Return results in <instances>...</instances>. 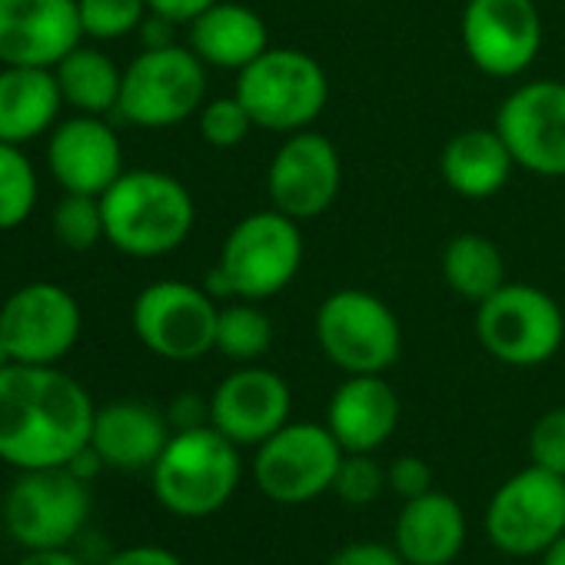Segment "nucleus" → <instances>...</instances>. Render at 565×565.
I'll return each mask as SVG.
<instances>
[{"instance_id": "nucleus-1", "label": "nucleus", "mask_w": 565, "mask_h": 565, "mask_svg": "<svg viewBox=\"0 0 565 565\" xmlns=\"http://www.w3.org/2000/svg\"><path fill=\"white\" fill-rule=\"evenodd\" d=\"M94 416L90 393L57 366L0 370V459L21 472L67 466L90 446Z\"/></svg>"}, {"instance_id": "nucleus-2", "label": "nucleus", "mask_w": 565, "mask_h": 565, "mask_svg": "<svg viewBox=\"0 0 565 565\" xmlns=\"http://www.w3.org/2000/svg\"><path fill=\"white\" fill-rule=\"evenodd\" d=\"M104 239L134 259H160L186 243L196 223L190 190L160 170H124L104 193Z\"/></svg>"}, {"instance_id": "nucleus-3", "label": "nucleus", "mask_w": 565, "mask_h": 565, "mask_svg": "<svg viewBox=\"0 0 565 565\" xmlns=\"http://www.w3.org/2000/svg\"><path fill=\"white\" fill-rule=\"evenodd\" d=\"M303 266V230L279 210H256L243 216L223 239L216 266L206 273L203 290L213 300L263 303L282 294Z\"/></svg>"}, {"instance_id": "nucleus-4", "label": "nucleus", "mask_w": 565, "mask_h": 565, "mask_svg": "<svg viewBox=\"0 0 565 565\" xmlns=\"http://www.w3.org/2000/svg\"><path fill=\"white\" fill-rule=\"evenodd\" d=\"M243 476L239 446L216 426L180 429L150 466L157 502L183 519H203L220 512Z\"/></svg>"}, {"instance_id": "nucleus-5", "label": "nucleus", "mask_w": 565, "mask_h": 565, "mask_svg": "<svg viewBox=\"0 0 565 565\" xmlns=\"http://www.w3.org/2000/svg\"><path fill=\"white\" fill-rule=\"evenodd\" d=\"M239 104L259 130L297 134L327 110L330 77L317 57L297 47H269L236 74Z\"/></svg>"}, {"instance_id": "nucleus-6", "label": "nucleus", "mask_w": 565, "mask_h": 565, "mask_svg": "<svg viewBox=\"0 0 565 565\" xmlns=\"http://www.w3.org/2000/svg\"><path fill=\"white\" fill-rule=\"evenodd\" d=\"M476 337L482 350L505 366H542L562 350L565 313L532 282H502L476 307Z\"/></svg>"}, {"instance_id": "nucleus-7", "label": "nucleus", "mask_w": 565, "mask_h": 565, "mask_svg": "<svg viewBox=\"0 0 565 565\" xmlns=\"http://www.w3.org/2000/svg\"><path fill=\"white\" fill-rule=\"evenodd\" d=\"M206 104V64L180 44L140 51L120 87L117 114L143 130H167L200 114Z\"/></svg>"}, {"instance_id": "nucleus-8", "label": "nucleus", "mask_w": 565, "mask_h": 565, "mask_svg": "<svg viewBox=\"0 0 565 565\" xmlns=\"http://www.w3.org/2000/svg\"><path fill=\"white\" fill-rule=\"evenodd\" d=\"M317 343L347 376L386 373L403 353V327L396 313L370 290L330 294L313 320Z\"/></svg>"}, {"instance_id": "nucleus-9", "label": "nucleus", "mask_w": 565, "mask_h": 565, "mask_svg": "<svg viewBox=\"0 0 565 565\" xmlns=\"http://www.w3.org/2000/svg\"><path fill=\"white\" fill-rule=\"evenodd\" d=\"M343 446L320 423H287L256 446L253 479L256 489L279 505H307L333 489L343 462Z\"/></svg>"}, {"instance_id": "nucleus-10", "label": "nucleus", "mask_w": 565, "mask_h": 565, "mask_svg": "<svg viewBox=\"0 0 565 565\" xmlns=\"http://www.w3.org/2000/svg\"><path fill=\"white\" fill-rule=\"evenodd\" d=\"M216 300L193 282L157 279L134 300L130 323L137 340L160 360L193 363L216 350Z\"/></svg>"}, {"instance_id": "nucleus-11", "label": "nucleus", "mask_w": 565, "mask_h": 565, "mask_svg": "<svg viewBox=\"0 0 565 565\" xmlns=\"http://www.w3.org/2000/svg\"><path fill=\"white\" fill-rule=\"evenodd\" d=\"M486 532L502 555H542L565 532V476L535 462L509 476L489 499Z\"/></svg>"}, {"instance_id": "nucleus-12", "label": "nucleus", "mask_w": 565, "mask_h": 565, "mask_svg": "<svg viewBox=\"0 0 565 565\" xmlns=\"http://www.w3.org/2000/svg\"><path fill=\"white\" fill-rule=\"evenodd\" d=\"M90 515V489L67 466L28 469L4 495V529L24 548L71 545Z\"/></svg>"}, {"instance_id": "nucleus-13", "label": "nucleus", "mask_w": 565, "mask_h": 565, "mask_svg": "<svg viewBox=\"0 0 565 565\" xmlns=\"http://www.w3.org/2000/svg\"><path fill=\"white\" fill-rule=\"evenodd\" d=\"M84 313L61 282H28L0 307V337L8 340L14 363L57 366L81 340Z\"/></svg>"}, {"instance_id": "nucleus-14", "label": "nucleus", "mask_w": 565, "mask_h": 565, "mask_svg": "<svg viewBox=\"0 0 565 565\" xmlns=\"http://www.w3.org/2000/svg\"><path fill=\"white\" fill-rule=\"evenodd\" d=\"M462 47L486 77H522L542 51V14L532 0H466Z\"/></svg>"}, {"instance_id": "nucleus-15", "label": "nucleus", "mask_w": 565, "mask_h": 565, "mask_svg": "<svg viewBox=\"0 0 565 565\" xmlns=\"http://www.w3.org/2000/svg\"><path fill=\"white\" fill-rule=\"evenodd\" d=\"M495 130L505 140L519 170L535 177H565V84L532 81L515 87L495 114Z\"/></svg>"}, {"instance_id": "nucleus-16", "label": "nucleus", "mask_w": 565, "mask_h": 565, "mask_svg": "<svg viewBox=\"0 0 565 565\" xmlns=\"http://www.w3.org/2000/svg\"><path fill=\"white\" fill-rule=\"evenodd\" d=\"M343 186V160L330 137L317 130H297L279 143L266 170L269 206L290 220L323 216Z\"/></svg>"}, {"instance_id": "nucleus-17", "label": "nucleus", "mask_w": 565, "mask_h": 565, "mask_svg": "<svg viewBox=\"0 0 565 565\" xmlns=\"http://www.w3.org/2000/svg\"><path fill=\"white\" fill-rule=\"evenodd\" d=\"M77 0H0V64L57 67L81 47Z\"/></svg>"}, {"instance_id": "nucleus-18", "label": "nucleus", "mask_w": 565, "mask_h": 565, "mask_svg": "<svg viewBox=\"0 0 565 565\" xmlns=\"http://www.w3.org/2000/svg\"><path fill=\"white\" fill-rule=\"evenodd\" d=\"M294 393L279 373L263 366H239L210 396V426L236 446H259L290 423Z\"/></svg>"}, {"instance_id": "nucleus-19", "label": "nucleus", "mask_w": 565, "mask_h": 565, "mask_svg": "<svg viewBox=\"0 0 565 565\" xmlns=\"http://www.w3.org/2000/svg\"><path fill=\"white\" fill-rule=\"evenodd\" d=\"M47 170L64 193L100 196L124 173L120 137L104 117L74 114L47 137Z\"/></svg>"}, {"instance_id": "nucleus-20", "label": "nucleus", "mask_w": 565, "mask_h": 565, "mask_svg": "<svg viewBox=\"0 0 565 565\" xmlns=\"http://www.w3.org/2000/svg\"><path fill=\"white\" fill-rule=\"evenodd\" d=\"M399 413V396L383 373L347 376L330 399L327 426L343 452H376L396 433Z\"/></svg>"}, {"instance_id": "nucleus-21", "label": "nucleus", "mask_w": 565, "mask_h": 565, "mask_svg": "<svg viewBox=\"0 0 565 565\" xmlns=\"http://www.w3.org/2000/svg\"><path fill=\"white\" fill-rule=\"evenodd\" d=\"M170 436V419L157 406L140 399H117L97 409L90 446L100 452L104 466L137 472L150 469L160 459Z\"/></svg>"}, {"instance_id": "nucleus-22", "label": "nucleus", "mask_w": 565, "mask_h": 565, "mask_svg": "<svg viewBox=\"0 0 565 565\" xmlns=\"http://www.w3.org/2000/svg\"><path fill=\"white\" fill-rule=\"evenodd\" d=\"M466 532L469 522L462 505L452 495L429 489L403 502L393 525V545L406 565H449L462 552Z\"/></svg>"}, {"instance_id": "nucleus-23", "label": "nucleus", "mask_w": 565, "mask_h": 565, "mask_svg": "<svg viewBox=\"0 0 565 565\" xmlns=\"http://www.w3.org/2000/svg\"><path fill=\"white\" fill-rule=\"evenodd\" d=\"M190 31V51L216 71H243L249 67L263 51H269V31L266 21L236 0H216L200 18L186 24Z\"/></svg>"}, {"instance_id": "nucleus-24", "label": "nucleus", "mask_w": 565, "mask_h": 565, "mask_svg": "<svg viewBox=\"0 0 565 565\" xmlns=\"http://www.w3.org/2000/svg\"><path fill=\"white\" fill-rule=\"evenodd\" d=\"M64 107L57 74L51 67H0V140L31 143L44 137Z\"/></svg>"}, {"instance_id": "nucleus-25", "label": "nucleus", "mask_w": 565, "mask_h": 565, "mask_svg": "<svg viewBox=\"0 0 565 565\" xmlns=\"http://www.w3.org/2000/svg\"><path fill=\"white\" fill-rule=\"evenodd\" d=\"M515 170V160L495 127H469L456 134L439 157V173L456 196L489 200Z\"/></svg>"}, {"instance_id": "nucleus-26", "label": "nucleus", "mask_w": 565, "mask_h": 565, "mask_svg": "<svg viewBox=\"0 0 565 565\" xmlns=\"http://www.w3.org/2000/svg\"><path fill=\"white\" fill-rule=\"evenodd\" d=\"M54 74L64 94V107H74L77 114H94V117L117 110L124 71L104 51L81 44L54 67Z\"/></svg>"}, {"instance_id": "nucleus-27", "label": "nucleus", "mask_w": 565, "mask_h": 565, "mask_svg": "<svg viewBox=\"0 0 565 565\" xmlns=\"http://www.w3.org/2000/svg\"><path fill=\"white\" fill-rule=\"evenodd\" d=\"M443 279L456 297L479 307L509 282L502 249L482 233H459L443 249Z\"/></svg>"}, {"instance_id": "nucleus-28", "label": "nucleus", "mask_w": 565, "mask_h": 565, "mask_svg": "<svg viewBox=\"0 0 565 565\" xmlns=\"http://www.w3.org/2000/svg\"><path fill=\"white\" fill-rule=\"evenodd\" d=\"M273 347V320L259 310V303L233 300L220 310L216 320V350L233 363H256Z\"/></svg>"}, {"instance_id": "nucleus-29", "label": "nucleus", "mask_w": 565, "mask_h": 565, "mask_svg": "<svg viewBox=\"0 0 565 565\" xmlns=\"http://www.w3.org/2000/svg\"><path fill=\"white\" fill-rule=\"evenodd\" d=\"M38 206V170L18 143L0 140V233L18 230Z\"/></svg>"}, {"instance_id": "nucleus-30", "label": "nucleus", "mask_w": 565, "mask_h": 565, "mask_svg": "<svg viewBox=\"0 0 565 565\" xmlns=\"http://www.w3.org/2000/svg\"><path fill=\"white\" fill-rule=\"evenodd\" d=\"M54 236L61 246L74 253H87L104 239V210L100 196L87 193H64L54 210Z\"/></svg>"}, {"instance_id": "nucleus-31", "label": "nucleus", "mask_w": 565, "mask_h": 565, "mask_svg": "<svg viewBox=\"0 0 565 565\" xmlns=\"http://www.w3.org/2000/svg\"><path fill=\"white\" fill-rule=\"evenodd\" d=\"M84 38L90 41H124L137 34L150 14L147 0H77Z\"/></svg>"}, {"instance_id": "nucleus-32", "label": "nucleus", "mask_w": 565, "mask_h": 565, "mask_svg": "<svg viewBox=\"0 0 565 565\" xmlns=\"http://www.w3.org/2000/svg\"><path fill=\"white\" fill-rule=\"evenodd\" d=\"M253 117L246 114V107L239 104V97H216V100H206L200 107V137L216 147V150H233L239 147L249 130H253Z\"/></svg>"}, {"instance_id": "nucleus-33", "label": "nucleus", "mask_w": 565, "mask_h": 565, "mask_svg": "<svg viewBox=\"0 0 565 565\" xmlns=\"http://www.w3.org/2000/svg\"><path fill=\"white\" fill-rule=\"evenodd\" d=\"M386 489V469L373 459V452H347L337 479H333V492L340 495V502L347 505H370L383 495Z\"/></svg>"}, {"instance_id": "nucleus-34", "label": "nucleus", "mask_w": 565, "mask_h": 565, "mask_svg": "<svg viewBox=\"0 0 565 565\" xmlns=\"http://www.w3.org/2000/svg\"><path fill=\"white\" fill-rule=\"evenodd\" d=\"M529 456L535 466L565 476V406L548 409L535 419L529 433Z\"/></svg>"}, {"instance_id": "nucleus-35", "label": "nucleus", "mask_w": 565, "mask_h": 565, "mask_svg": "<svg viewBox=\"0 0 565 565\" xmlns=\"http://www.w3.org/2000/svg\"><path fill=\"white\" fill-rule=\"evenodd\" d=\"M386 486L403 499H416L433 489V469L419 456H399L386 466Z\"/></svg>"}, {"instance_id": "nucleus-36", "label": "nucleus", "mask_w": 565, "mask_h": 565, "mask_svg": "<svg viewBox=\"0 0 565 565\" xmlns=\"http://www.w3.org/2000/svg\"><path fill=\"white\" fill-rule=\"evenodd\" d=\"M330 565H406V558L399 555V548L393 542H350L343 548L333 552Z\"/></svg>"}, {"instance_id": "nucleus-37", "label": "nucleus", "mask_w": 565, "mask_h": 565, "mask_svg": "<svg viewBox=\"0 0 565 565\" xmlns=\"http://www.w3.org/2000/svg\"><path fill=\"white\" fill-rule=\"evenodd\" d=\"M167 419H170V429L180 433V429H196V426H206L210 423V403L196 393H183L170 403L167 409Z\"/></svg>"}, {"instance_id": "nucleus-38", "label": "nucleus", "mask_w": 565, "mask_h": 565, "mask_svg": "<svg viewBox=\"0 0 565 565\" xmlns=\"http://www.w3.org/2000/svg\"><path fill=\"white\" fill-rule=\"evenodd\" d=\"M104 565H183V562L163 545H130L114 552Z\"/></svg>"}, {"instance_id": "nucleus-39", "label": "nucleus", "mask_w": 565, "mask_h": 565, "mask_svg": "<svg viewBox=\"0 0 565 565\" xmlns=\"http://www.w3.org/2000/svg\"><path fill=\"white\" fill-rule=\"evenodd\" d=\"M177 28L180 24H173L170 18H163V14H147L143 18V24H140V44H143V51H157V47H170V44H177Z\"/></svg>"}, {"instance_id": "nucleus-40", "label": "nucleus", "mask_w": 565, "mask_h": 565, "mask_svg": "<svg viewBox=\"0 0 565 565\" xmlns=\"http://www.w3.org/2000/svg\"><path fill=\"white\" fill-rule=\"evenodd\" d=\"M210 4H216V0H147V8L153 14H163L170 18L173 24H190L193 18H200Z\"/></svg>"}, {"instance_id": "nucleus-41", "label": "nucleus", "mask_w": 565, "mask_h": 565, "mask_svg": "<svg viewBox=\"0 0 565 565\" xmlns=\"http://www.w3.org/2000/svg\"><path fill=\"white\" fill-rule=\"evenodd\" d=\"M18 565H84V558L67 548H31Z\"/></svg>"}, {"instance_id": "nucleus-42", "label": "nucleus", "mask_w": 565, "mask_h": 565, "mask_svg": "<svg viewBox=\"0 0 565 565\" xmlns=\"http://www.w3.org/2000/svg\"><path fill=\"white\" fill-rule=\"evenodd\" d=\"M100 466H104V459H100V452L94 449V446H87V449H81L71 462H67V469L77 476V479H94L97 472H100Z\"/></svg>"}, {"instance_id": "nucleus-43", "label": "nucleus", "mask_w": 565, "mask_h": 565, "mask_svg": "<svg viewBox=\"0 0 565 565\" xmlns=\"http://www.w3.org/2000/svg\"><path fill=\"white\" fill-rule=\"evenodd\" d=\"M539 558H542V565H565V532H562Z\"/></svg>"}, {"instance_id": "nucleus-44", "label": "nucleus", "mask_w": 565, "mask_h": 565, "mask_svg": "<svg viewBox=\"0 0 565 565\" xmlns=\"http://www.w3.org/2000/svg\"><path fill=\"white\" fill-rule=\"evenodd\" d=\"M14 363V353H11V347H8V340L0 337V370H8Z\"/></svg>"}]
</instances>
